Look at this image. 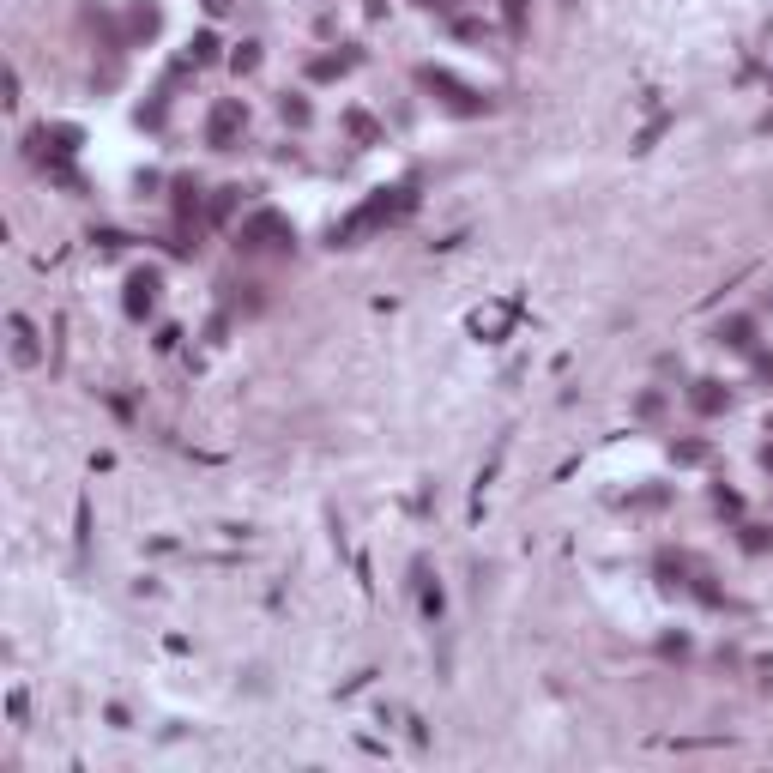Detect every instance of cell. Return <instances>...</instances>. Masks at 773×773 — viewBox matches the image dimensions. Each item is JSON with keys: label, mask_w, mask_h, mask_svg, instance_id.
<instances>
[{"label": "cell", "mask_w": 773, "mask_h": 773, "mask_svg": "<svg viewBox=\"0 0 773 773\" xmlns=\"http://www.w3.org/2000/svg\"><path fill=\"white\" fill-rule=\"evenodd\" d=\"M230 127H236V109L224 103V109H218V121H212V139H230Z\"/></svg>", "instance_id": "cell-1"}, {"label": "cell", "mask_w": 773, "mask_h": 773, "mask_svg": "<svg viewBox=\"0 0 773 773\" xmlns=\"http://www.w3.org/2000/svg\"><path fill=\"white\" fill-rule=\"evenodd\" d=\"M133 308H152V278H133Z\"/></svg>", "instance_id": "cell-2"}]
</instances>
